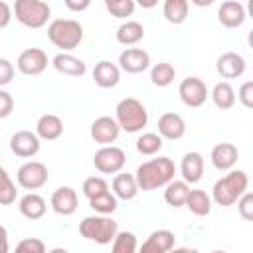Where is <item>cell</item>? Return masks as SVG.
<instances>
[{"label":"cell","mask_w":253,"mask_h":253,"mask_svg":"<svg viewBox=\"0 0 253 253\" xmlns=\"http://www.w3.org/2000/svg\"><path fill=\"white\" fill-rule=\"evenodd\" d=\"M174 174H176L174 162L168 156H158V158H150V160L142 162L134 172V180L138 184V190L152 192V190L164 188L168 182H172Z\"/></svg>","instance_id":"cell-1"},{"label":"cell","mask_w":253,"mask_h":253,"mask_svg":"<svg viewBox=\"0 0 253 253\" xmlns=\"http://www.w3.org/2000/svg\"><path fill=\"white\" fill-rule=\"evenodd\" d=\"M249 186V178L245 170H229L223 178L215 180L211 188V200L217 206H233Z\"/></svg>","instance_id":"cell-2"},{"label":"cell","mask_w":253,"mask_h":253,"mask_svg":"<svg viewBox=\"0 0 253 253\" xmlns=\"http://www.w3.org/2000/svg\"><path fill=\"white\" fill-rule=\"evenodd\" d=\"M113 119L117 121L121 130L132 134V132H140L148 125V111H146V107L138 99L125 97V99H121L117 103Z\"/></svg>","instance_id":"cell-3"},{"label":"cell","mask_w":253,"mask_h":253,"mask_svg":"<svg viewBox=\"0 0 253 253\" xmlns=\"http://www.w3.org/2000/svg\"><path fill=\"white\" fill-rule=\"evenodd\" d=\"M47 38L55 47L63 49V53H69L83 42V26L71 18H57L49 22Z\"/></svg>","instance_id":"cell-4"},{"label":"cell","mask_w":253,"mask_h":253,"mask_svg":"<svg viewBox=\"0 0 253 253\" xmlns=\"http://www.w3.org/2000/svg\"><path fill=\"white\" fill-rule=\"evenodd\" d=\"M119 231V223L111 217V215H87L79 221V233L89 239V241H95L99 245H109L113 243L115 235Z\"/></svg>","instance_id":"cell-5"},{"label":"cell","mask_w":253,"mask_h":253,"mask_svg":"<svg viewBox=\"0 0 253 253\" xmlns=\"http://www.w3.org/2000/svg\"><path fill=\"white\" fill-rule=\"evenodd\" d=\"M12 14L16 16V20L30 28V30H38L43 28L51 16V8L47 2L43 0H16Z\"/></svg>","instance_id":"cell-6"},{"label":"cell","mask_w":253,"mask_h":253,"mask_svg":"<svg viewBox=\"0 0 253 253\" xmlns=\"http://www.w3.org/2000/svg\"><path fill=\"white\" fill-rule=\"evenodd\" d=\"M47 180H49L47 166L43 162H40V160H28L16 172L18 186H22L24 190H30V192L43 188L47 184Z\"/></svg>","instance_id":"cell-7"},{"label":"cell","mask_w":253,"mask_h":253,"mask_svg":"<svg viewBox=\"0 0 253 253\" xmlns=\"http://www.w3.org/2000/svg\"><path fill=\"white\" fill-rule=\"evenodd\" d=\"M126 164V154L123 148L111 144V146H101L93 154V166L101 174H119Z\"/></svg>","instance_id":"cell-8"},{"label":"cell","mask_w":253,"mask_h":253,"mask_svg":"<svg viewBox=\"0 0 253 253\" xmlns=\"http://www.w3.org/2000/svg\"><path fill=\"white\" fill-rule=\"evenodd\" d=\"M178 95H180V101L186 105V107H192V109H198L202 107L208 97H210V91L206 87V83L196 77V75H190L186 79H182L180 87H178Z\"/></svg>","instance_id":"cell-9"},{"label":"cell","mask_w":253,"mask_h":253,"mask_svg":"<svg viewBox=\"0 0 253 253\" xmlns=\"http://www.w3.org/2000/svg\"><path fill=\"white\" fill-rule=\"evenodd\" d=\"M16 67L26 77H38L47 67V53L42 47H28L18 55Z\"/></svg>","instance_id":"cell-10"},{"label":"cell","mask_w":253,"mask_h":253,"mask_svg":"<svg viewBox=\"0 0 253 253\" xmlns=\"http://www.w3.org/2000/svg\"><path fill=\"white\" fill-rule=\"evenodd\" d=\"M42 140L32 130H16L10 136V150L18 158H34L40 152Z\"/></svg>","instance_id":"cell-11"},{"label":"cell","mask_w":253,"mask_h":253,"mask_svg":"<svg viewBox=\"0 0 253 253\" xmlns=\"http://www.w3.org/2000/svg\"><path fill=\"white\" fill-rule=\"evenodd\" d=\"M91 138L97 142V144H101V146H111L117 138H119V134H121V128H119V125H117V121L113 119V117H107V115H103V117H97L93 123H91Z\"/></svg>","instance_id":"cell-12"},{"label":"cell","mask_w":253,"mask_h":253,"mask_svg":"<svg viewBox=\"0 0 253 253\" xmlns=\"http://www.w3.org/2000/svg\"><path fill=\"white\" fill-rule=\"evenodd\" d=\"M150 67V55L142 47H126L119 53V69L126 73H142Z\"/></svg>","instance_id":"cell-13"},{"label":"cell","mask_w":253,"mask_h":253,"mask_svg":"<svg viewBox=\"0 0 253 253\" xmlns=\"http://www.w3.org/2000/svg\"><path fill=\"white\" fill-rule=\"evenodd\" d=\"M49 206L51 210L57 213V215H73L77 211V206H79V198H77V192L71 188V186H59L53 194H51V200H49Z\"/></svg>","instance_id":"cell-14"},{"label":"cell","mask_w":253,"mask_h":253,"mask_svg":"<svg viewBox=\"0 0 253 253\" xmlns=\"http://www.w3.org/2000/svg\"><path fill=\"white\" fill-rule=\"evenodd\" d=\"M210 160L215 170L229 172V170H233V166L239 160V150L231 142H217L210 152Z\"/></svg>","instance_id":"cell-15"},{"label":"cell","mask_w":253,"mask_h":253,"mask_svg":"<svg viewBox=\"0 0 253 253\" xmlns=\"http://www.w3.org/2000/svg\"><path fill=\"white\" fill-rule=\"evenodd\" d=\"M245 57L239 55L237 51H225L215 59V71L223 79H237L245 73Z\"/></svg>","instance_id":"cell-16"},{"label":"cell","mask_w":253,"mask_h":253,"mask_svg":"<svg viewBox=\"0 0 253 253\" xmlns=\"http://www.w3.org/2000/svg\"><path fill=\"white\" fill-rule=\"evenodd\" d=\"M245 18H247V12L241 2L227 0V2H221V6L217 8V22L223 28H229V30L239 28V26H243Z\"/></svg>","instance_id":"cell-17"},{"label":"cell","mask_w":253,"mask_h":253,"mask_svg":"<svg viewBox=\"0 0 253 253\" xmlns=\"http://www.w3.org/2000/svg\"><path fill=\"white\" fill-rule=\"evenodd\" d=\"M93 81L97 87L101 89H111V87H117L119 81H121V69L117 63L109 61V59H101L99 63H95L93 67Z\"/></svg>","instance_id":"cell-18"},{"label":"cell","mask_w":253,"mask_h":253,"mask_svg":"<svg viewBox=\"0 0 253 253\" xmlns=\"http://www.w3.org/2000/svg\"><path fill=\"white\" fill-rule=\"evenodd\" d=\"M158 134L162 140H180L186 134V121L178 113H162L158 119Z\"/></svg>","instance_id":"cell-19"},{"label":"cell","mask_w":253,"mask_h":253,"mask_svg":"<svg viewBox=\"0 0 253 253\" xmlns=\"http://www.w3.org/2000/svg\"><path fill=\"white\" fill-rule=\"evenodd\" d=\"M204 156L196 150L192 152H186L184 158H182V164H180V174H182V180L190 186V184H198L204 176Z\"/></svg>","instance_id":"cell-20"},{"label":"cell","mask_w":253,"mask_h":253,"mask_svg":"<svg viewBox=\"0 0 253 253\" xmlns=\"http://www.w3.org/2000/svg\"><path fill=\"white\" fill-rule=\"evenodd\" d=\"M174 239L176 237L170 229H156L144 239L136 253H168L174 247Z\"/></svg>","instance_id":"cell-21"},{"label":"cell","mask_w":253,"mask_h":253,"mask_svg":"<svg viewBox=\"0 0 253 253\" xmlns=\"http://www.w3.org/2000/svg\"><path fill=\"white\" fill-rule=\"evenodd\" d=\"M18 210H20V213H22L26 219L36 221V219H42V217L45 215V211H47V204H45V200H43L40 194H36V192H28V194H24V196L20 198V202H18Z\"/></svg>","instance_id":"cell-22"},{"label":"cell","mask_w":253,"mask_h":253,"mask_svg":"<svg viewBox=\"0 0 253 253\" xmlns=\"http://www.w3.org/2000/svg\"><path fill=\"white\" fill-rule=\"evenodd\" d=\"M51 65L57 73H63V75H71V77H83L87 73V65L83 59L71 55V53H57L53 55L51 59Z\"/></svg>","instance_id":"cell-23"},{"label":"cell","mask_w":253,"mask_h":253,"mask_svg":"<svg viewBox=\"0 0 253 253\" xmlns=\"http://www.w3.org/2000/svg\"><path fill=\"white\" fill-rule=\"evenodd\" d=\"M36 134L40 140H57L63 134V121L53 113H45L36 123Z\"/></svg>","instance_id":"cell-24"},{"label":"cell","mask_w":253,"mask_h":253,"mask_svg":"<svg viewBox=\"0 0 253 253\" xmlns=\"http://www.w3.org/2000/svg\"><path fill=\"white\" fill-rule=\"evenodd\" d=\"M111 192L117 200H134L136 194L140 192L138 190V184L134 180V174H128V172H119L115 178H113V184H111Z\"/></svg>","instance_id":"cell-25"},{"label":"cell","mask_w":253,"mask_h":253,"mask_svg":"<svg viewBox=\"0 0 253 253\" xmlns=\"http://www.w3.org/2000/svg\"><path fill=\"white\" fill-rule=\"evenodd\" d=\"M115 38H117V42H119L121 45L130 47V45L138 43V42L144 38V26H142L140 22H136V20H126V22H123V24L117 28Z\"/></svg>","instance_id":"cell-26"},{"label":"cell","mask_w":253,"mask_h":253,"mask_svg":"<svg viewBox=\"0 0 253 253\" xmlns=\"http://www.w3.org/2000/svg\"><path fill=\"white\" fill-rule=\"evenodd\" d=\"M210 97L213 101V105L221 111H229L235 105V89L231 87L229 81H219L213 85V89L210 91Z\"/></svg>","instance_id":"cell-27"},{"label":"cell","mask_w":253,"mask_h":253,"mask_svg":"<svg viewBox=\"0 0 253 253\" xmlns=\"http://www.w3.org/2000/svg\"><path fill=\"white\" fill-rule=\"evenodd\" d=\"M188 192H190V186L184 180H172L164 186V202L170 208H182L186 204Z\"/></svg>","instance_id":"cell-28"},{"label":"cell","mask_w":253,"mask_h":253,"mask_svg":"<svg viewBox=\"0 0 253 253\" xmlns=\"http://www.w3.org/2000/svg\"><path fill=\"white\" fill-rule=\"evenodd\" d=\"M188 10H190L188 0H166V2L162 4L164 20L170 22V24H174V26H180V24L186 22Z\"/></svg>","instance_id":"cell-29"},{"label":"cell","mask_w":253,"mask_h":253,"mask_svg":"<svg viewBox=\"0 0 253 253\" xmlns=\"http://www.w3.org/2000/svg\"><path fill=\"white\" fill-rule=\"evenodd\" d=\"M184 206H186L194 215L204 217V215H208V213L211 211V198H210L204 190H190Z\"/></svg>","instance_id":"cell-30"},{"label":"cell","mask_w":253,"mask_h":253,"mask_svg":"<svg viewBox=\"0 0 253 253\" xmlns=\"http://www.w3.org/2000/svg\"><path fill=\"white\" fill-rule=\"evenodd\" d=\"M162 144H164V140L160 138L158 132H142L136 138V142H134L136 152L142 154V156H154V154H158L162 150Z\"/></svg>","instance_id":"cell-31"},{"label":"cell","mask_w":253,"mask_h":253,"mask_svg":"<svg viewBox=\"0 0 253 253\" xmlns=\"http://www.w3.org/2000/svg\"><path fill=\"white\" fill-rule=\"evenodd\" d=\"M176 79V69L172 63L160 61L150 67V81L154 87H168Z\"/></svg>","instance_id":"cell-32"},{"label":"cell","mask_w":253,"mask_h":253,"mask_svg":"<svg viewBox=\"0 0 253 253\" xmlns=\"http://www.w3.org/2000/svg\"><path fill=\"white\" fill-rule=\"evenodd\" d=\"M89 208H91L93 211H97L99 215H111V213L119 208V200L113 196L111 190H107V192L95 196L93 200H89Z\"/></svg>","instance_id":"cell-33"},{"label":"cell","mask_w":253,"mask_h":253,"mask_svg":"<svg viewBox=\"0 0 253 253\" xmlns=\"http://www.w3.org/2000/svg\"><path fill=\"white\" fill-rule=\"evenodd\" d=\"M136 249H138V241L132 231H117L111 253H136Z\"/></svg>","instance_id":"cell-34"},{"label":"cell","mask_w":253,"mask_h":253,"mask_svg":"<svg viewBox=\"0 0 253 253\" xmlns=\"http://www.w3.org/2000/svg\"><path fill=\"white\" fill-rule=\"evenodd\" d=\"M16 184L12 182L8 170L0 166V206H12L16 202Z\"/></svg>","instance_id":"cell-35"},{"label":"cell","mask_w":253,"mask_h":253,"mask_svg":"<svg viewBox=\"0 0 253 253\" xmlns=\"http://www.w3.org/2000/svg\"><path fill=\"white\" fill-rule=\"evenodd\" d=\"M105 8L107 12L113 16V18H119V20H125L128 16H132L136 4L132 0H107L105 2Z\"/></svg>","instance_id":"cell-36"},{"label":"cell","mask_w":253,"mask_h":253,"mask_svg":"<svg viewBox=\"0 0 253 253\" xmlns=\"http://www.w3.org/2000/svg\"><path fill=\"white\" fill-rule=\"evenodd\" d=\"M107 190H109V184L101 176H89V178L83 180V186H81V192H83V196L87 200H93L95 196H99V194H103Z\"/></svg>","instance_id":"cell-37"},{"label":"cell","mask_w":253,"mask_h":253,"mask_svg":"<svg viewBox=\"0 0 253 253\" xmlns=\"http://www.w3.org/2000/svg\"><path fill=\"white\" fill-rule=\"evenodd\" d=\"M12 253H47L45 243L38 237H26L22 241H18L16 249Z\"/></svg>","instance_id":"cell-38"},{"label":"cell","mask_w":253,"mask_h":253,"mask_svg":"<svg viewBox=\"0 0 253 253\" xmlns=\"http://www.w3.org/2000/svg\"><path fill=\"white\" fill-rule=\"evenodd\" d=\"M237 211H239V215H241L245 221H251V219H253V194H251V192H245V194L237 200Z\"/></svg>","instance_id":"cell-39"},{"label":"cell","mask_w":253,"mask_h":253,"mask_svg":"<svg viewBox=\"0 0 253 253\" xmlns=\"http://www.w3.org/2000/svg\"><path fill=\"white\" fill-rule=\"evenodd\" d=\"M237 99L245 109H253V81H243L237 89Z\"/></svg>","instance_id":"cell-40"},{"label":"cell","mask_w":253,"mask_h":253,"mask_svg":"<svg viewBox=\"0 0 253 253\" xmlns=\"http://www.w3.org/2000/svg\"><path fill=\"white\" fill-rule=\"evenodd\" d=\"M14 73H16V71H14L12 61H10V59H6V57H0V89L12 83Z\"/></svg>","instance_id":"cell-41"},{"label":"cell","mask_w":253,"mask_h":253,"mask_svg":"<svg viewBox=\"0 0 253 253\" xmlns=\"http://www.w3.org/2000/svg\"><path fill=\"white\" fill-rule=\"evenodd\" d=\"M14 111V99L6 89H0V119L10 117Z\"/></svg>","instance_id":"cell-42"},{"label":"cell","mask_w":253,"mask_h":253,"mask_svg":"<svg viewBox=\"0 0 253 253\" xmlns=\"http://www.w3.org/2000/svg\"><path fill=\"white\" fill-rule=\"evenodd\" d=\"M10 20H12V8L8 2L0 0V30L6 28L10 24Z\"/></svg>","instance_id":"cell-43"},{"label":"cell","mask_w":253,"mask_h":253,"mask_svg":"<svg viewBox=\"0 0 253 253\" xmlns=\"http://www.w3.org/2000/svg\"><path fill=\"white\" fill-rule=\"evenodd\" d=\"M65 4V8H69L71 12H83V10H87L89 6H91V2L89 0H65L63 2Z\"/></svg>","instance_id":"cell-44"},{"label":"cell","mask_w":253,"mask_h":253,"mask_svg":"<svg viewBox=\"0 0 253 253\" xmlns=\"http://www.w3.org/2000/svg\"><path fill=\"white\" fill-rule=\"evenodd\" d=\"M0 253H10V239H8V229L0 223Z\"/></svg>","instance_id":"cell-45"},{"label":"cell","mask_w":253,"mask_h":253,"mask_svg":"<svg viewBox=\"0 0 253 253\" xmlns=\"http://www.w3.org/2000/svg\"><path fill=\"white\" fill-rule=\"evenodd\" d=\"M168 253H200V251L194 247H172Z\"/></svg>","instance_id":"cell-46"},{"label":"cell","mask_w":253,"mask_h":253,"mask_svg":"<svg viewBox=\"0 0 253 253\" xmlns=\"http://www.w3.org/2000/svg\"><path fill=\"white\" fill-rule=\"evenodd\" d=\"M47 253H69L65 247H53V249H49Z\"/></svg>","instance_id":"cell-47"},{"label":"cell","mask_w":253,"mask_h":253,"mask_svg":"<svg viewBox=\"0 0 253 253\" xmlns=\"http://www.w3.org/2000/svg\"><path fill=\"white\" fill-rule=\"evenodd\" d=\"M194 4H198V6H210V4H211V0H206V2H204V0H196Z\"/></svg>","instance_id":"cell-48"},{"label":"cell","mask_w":253,"mask_h":253,"mask_svg":"<svg viewBox=\"0 0 253 253\" xmlns=\"http://www.w3.org/2000/svg\"><path fill=\"white\" fill-rule=\"evenodd\" d=\"M211 253H227V251H223V249H217V251H211Z\"/></svg>","instance_id":"cell-49"}]
</instances>
